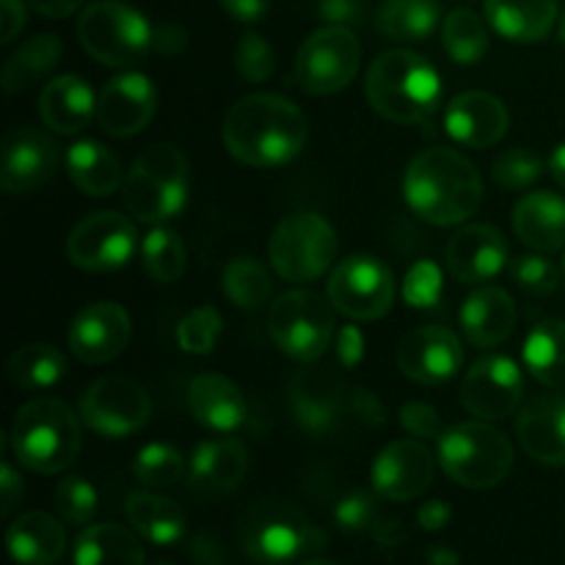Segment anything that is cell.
Segmentation results:
<instances>
[{"mask_svg": "<svg viewBox=\"0 0 565 565\" xmlns=\"http://www.w3.org/2000/svg\"><path fill=\"white\" fill-rule=\"evenodd\" d=\"M441 44L456 64L472 66L489 53V31L472 9H452L441 22Z\"/></svg>", "mask_w": 565, "mask_h": 565, "instance_id": "74e56055", "label": "cell"}, {"mask_svg": "<svg viewBox=\"0 0 565 565\" xmlns=\"http://www.w3.org/2000/svg\"><path fill=\"white\" fill-rule=\"evenodd\" d=\"M436 458L450 480L467 489H494L511 475L513 445L486 419L458 423L436 439Z\"/></svg>", "mask_w": 565, "mask_h": 565, "instance_id": "8992f818", "label": "cell"}, {"mask_svg": "<svg viewBox=\"0 0 565 565\" xmlns=\"http://www.w3.org/2000/svg\"><path fill=\"white\" fill-rule=\"evenodd\" d=\"M66 171H70L77 191L94 199L110 196L125 182L119 158L99 141H77L75 147H70V152H66Z\"/></svg>", "mask_w": 565, "mask_h": 565, "instance_id": "4dcf8cb0", "label": "cell"}, {"mask_svg": "<svg viewBox=\"0 0 565 565\" xmlns=\"http://www.w3.org/2000/svg\"><path fill=\"white\" fill-rule=\"evenodd\" d=\"M513 232L535 252H561L565 248V199L552 191L522 196L513 207Z\"/></svg>", "mask_w": 565, "mask_h": 565, "instance_id": "83f0119b", "label": "cell"}, {"mask_svg": "<svg viewBox=\"0 0 565 565\" xmlns=\"http://www.w3.org/2000/svg\"><path fill=\"white\" fill-rule=\"evenodd\" d=\"M362 61V44L351 28L326 25L303 39L296 55L298 86L315 97H329L353 83Z\"/></svg>", "mask_w": 565, "mask_h": 565, "instance_id": "8fae6325", "label": "cell"}, {"mask_svg": "<svg viewBox=\"0 0 565 565\" xmlns=\"http://www.w3.org/2000/svg\"><path fill=\"white\" fill-rule=\"evenodd\" d=\"M6 375H9L17 390H50L66 375V359L50 342H28V345L17 348L9 356Z\"/></svg>", "mask_w": 565, "mask_h": 565, "instance_id": "8d00e7d4", "label": "cell"}, {"mask_svg": "<svg viewBox=\"0 0 565 565\" xmlns=\"http://www.w3.org/2000/svg\"><path fill=\"white\" fill-rule=\"evenodd\" d=\"M544 174V160L524 147H511L500 152L491 163V177L505 191H527L530 185L541 180Z\"/></svg>", "mask_w": 565, "mask_h": 565, "instance_id": "7bdbcfd3", "label": "cell"}, {"mask_svg": "<svg viewBox=\"0 0 565 565\" xmlns=\"http://www.w3.org/2000/svg\"><path fill=\"white\" fill-rule=\"evenodd\" d=\"M508 243L497 226H461L447 243V268L461 285H483L500 276L508 265Z\"/></svg>", "mask_w": 565, "mask_h": 565, "instance_id": "44dd1931", "label": "cell"}, {"mask_svg": "<svg viewBox=\"0 0 565 565\" xmlns=\"http://www.w3.org/2000/svg\"><path fill=\"white\" fill-rule=\"evenodd\" d=\"M160 565H169V563H160Z\"/></svg>", "mask_w": 565, "mask_h": 565, "instance_id": "be15d7a7", "label": "cell"}, {"mask_svg": "<svg viewBox=\"0 0 565 565\" xmlns=\"http://www.w3.org/2000/svg\"><path fill=\"white\" fill-rule=\"evenodd\" d=\"M55 508L70 524H88L97 513V489L86 478L70 475L55 489Z\"/></svg>", "mask_w": 565, "mask_h": 565, "instance_id": "7dc6e473", "label": "cell"}, {"mask_svg": "<svg viewBox=\"0 0 565 565\" xmlns=\"http://www.w3.org/2000/svg\"><path fill=\"white\" fill-rule=\"evenodd\" d=\"M557 36H561V42L565 44V11H563V17H561V28H557Z\"/></svg>", "mask_w": 565, "mask_h": 565, "instance_id": "94428289", "label": "cell"}, {"mask_svg": "<svg viewBox=\"0 0 565 565\" xmlns=\"http://www.w3.org/2000/svg\"><path fill=\"white\" fill-rule=\"evenodd\" d=\"M241 541L246 555L263 565H287L326 544L323 533L298 508L281 500H259L248 508L241 522Z\"/></svg>", "mask_w": 565, "mask_h": 565, "instance_id": "ba28073f", "label": "cell"}, {"mask_svg": "<svg viewBox=\"0 0 565 565\" xmlns=\"http://www.w3.org/2000/svg\"><path fill=\"white\" fill-rule=\"evenodd\" d=\"M511 125V114L500 97L489 92H463L447 105L445 130L452 141L469 149L494 147Z\"/></svg>", "mask_w": 565, "mask_h": 565, "instance_id": "603a6c76", "label": "cell"}, {"mask_svg": "<svg viewBox=\"0 0 565 565\" xmlns=\"http://www.w3.org/2000/svg\"><path fill=\"white\" fill-rule=\"evenodd\" d=\"M276 70V53L259 33H243L235 47V72L246 83H265Z\"/></svg>", "mask_w": 565, "mask_h": 565, "instance_id": "bcb514c9", "label": "cell"}, {"mask_svg": "<svg viewBox=\"0 0 565 565\" xmlns=\"http://www.w3.org/2000/svg\"><path fill=\"white\" fill-rule=\"evenodd\" d=\"M463 345L445 326H419L397 345V367L417 384H445L461 370Z\"/></svg>", "mask_w": 565, "mask_h": 565, "instance_id": "ac0fdd59", "label": "cell"}, {"mask_svg": "<svg viewBox=\"0 0 565 565\" xmlns=\"http://www.w3.org/2000/svg\"><path fill=\"white\" fill-rule=\"evenodd\" d=\"M132 475L138 483L152 486V489H166V486L180 483L185 475V458L171 445H147L138 450L132 461Z\"/></svg>", "mask_w": 565, "mask_h": 565, "instance_id": "60d3db41", "label": "cell"}, {"mask_svg": "<svg viewBox=\"0 0 565 565\" xmlns=\"http://www.w3.org/2000/svg\"><path fill=\"white\" fill-rule=\"evenodd\" d=\"M403 196L412 213L428 224L458 226L478 213L483 182L467 154L450 147H434L408 163Z\"/></svg>", "mask_w": 565, "mask_h": 565, "instance_id": "7a4b0ae2", "label": "cell"}, {"mask_svg": "<svg viewBox=\"0 0 565 565\" xmlns=\"http://www.w3.org/2000/svg\"><path fill=\"white\" fill-rule=\"evenodd\" d=\"M221 9L241 22H257L268 14L270 0H218Z\"/></svg>", "mask_w": 565, "mask_h": 565, "instance_id": "816d5d0a", "label": "cell"}, {"mask_svg": "<svg viewBox=\"0 0 565 565\" xmlns=\"http://www.w3.org/2000/svg\"><path fill=\"white\" fill-rule=\"evenodd\" d=\"M458 318L469 345L497 348L516 329V303L502 287L483 285L463 301Z\"/></svg>", "mask_w": 565, "mask_h": 565, "instance_id": "d4e9b609", "label": "cell"}, {"mask_svg": "<svg viewBox=\"0 0 565 565\" xmlns=\"http://www.w3.org/2000/svg\"><path fill=\"white\" fill-rule=\"evenodd\" d=\"M248 469V452L241 439H207L193 447L188 475L191 486L202 494H230L243 483Z\"/></svg>", "mask_w": 565, "mask_h": 565, "instance_id": "4316f807", "label": "cell"}, {"mask_svg": "<svg viewBox=\"0 0 565 565\" xmlns=\"http://www.w3.org/2000/svg\"><path fill=\"white\" fill-rule=\"evenodd\" d=\"M511 274L524 292L550 296V292H555L561 287L563 265H555L552 259L541 257V254H524V257H519L513 263Z\"/></svg>", "mask_w": 565, "mask_h": 565, "instance_id": "c3c4849f", "label": "cell"}, {"mask_svg": "<svg viewBox=\"0 0 565 565\" xmlns=\"http://www.w3.org/2000/svg\"><path fill=\"white\" fill-rule=\"evenodd\" d=\"M320 17L329 25H359L364 17V9L359 0H320Z\"/></svg>", "mask_w": 565, "mask_h": 565, "instance_id": "f907efd6", "label": "cell"}, {"mask_svg": "<svg viewBox=\"0 0 565 565\" xmlns=\"http://www.w3.org/2000/svg\"><path fill=\"white\" fill-rule=\"evenodd\" d=\"M188 412L215 434H232L246 423V397L241 386L218 373H202L188 386Z\"/></svg>", "mask_w": 565, "mask_h": 565, "instance_id": "cb8c5ba5", "label": "cell"}, {"mask_svg": "<svg viewBox=\"0 0 565 565\" xmlns=\"http://www.w3.org/2000/svg\"><path fill=\"white\" fill-rule=\"evenodd\" d=\"M524 375L508 356H483L467 370L461 384V403L472 417L494 423L522 408Z\"/></svg>", "mask_w": 565, "mask_h": 565, "instance_id": "9a60e30c", "label": "cell"}, {"mask_svg": "<svg viewBox=\"0 0 565 565\" xmlns=\"http://www.w3.org/2000/svg\"><path fill=\"white\" fill-rule=\"evenodd\" d=\"M39 116L47 130L77 136L97 116V97L81 75L53 77L39 94Z\"/></svg>", "mask_w": 565, "mask_h": 565, "instance_id": "484cf974", "label": "cell"}, {"mask_svg": "<svg viewBox=\"0 0 565 565\" xmlns=\"http://www.w3.org/2000/svg\"><path fill=\"white\" fill-rule=\"evenodd\" d=\"M550 169H552V177H555L557 185H561L563 191H565V143H561V147H557L555 152H552Z\"/></svg>", "mask_w": 565, "mask_h": 565, "instance_id": "680465c9", "label": "cell"}, {"mask_svg": "<svg viewBox=\"0 0 565 565\" xmlns=\"http://www.w3.org/2000/svg\"><path fill=\"white\" fill-rule=\"evenodd\" d=\"M292 412L296 419L312 434H326L334 425L337 417V395L326 386L318 384H303L301 379L292 386Z\"/></svg>", "mask_w": 565, "mask_h": 565, "instance_id": "b9f144b4", "label": "cell"}, {"mask_svg": "<svg viewBox=\"0 0 565 565\" xmlns=\"http://www.w3.org/2000/svg\"><path fill=\"white\" fill-rule=\"evenodd\" d=\"M563 281H565V257H563Z\"/></svg>", "mask_w": 565, "mask_h": 565, "instance_id": "6125c7cd", "label": "cell"}, {"mask_svg": "<svg viewBox=\"0 0 565 565\" xmlns=\"http://www.w3.org/2000/svg\"><path fill=\"white\" fill-rule=\"evenodd\" d=\"M337 257V232L320 213H292L279 221L268 243V259L287 281H315Z\"/></svg>", "mask_w": 565, "mask_h": 565, "instance_id": "30bf717a", "label": "cell"}, {"mask_svg": "<svg viewBox=\"0 0 565 565\" xmlns=\"http://www.w3.org/2000/svg\"><path fill=\"white\" fill-rule=\"evenodd\" d=\"M221 285H224L226 298L246 312L263 307L270 296V274L257 257H248V254L226 263Z\"/></svg>", "mask_w": 565, "mask_h": 565, "instance_id": "f35d334b", "label": "cell"}, {"mask_svg": "<svg viewBox=\"0 0 565 565\" xmlns=\"http://www.w3.org/2000/svg\"><path fill=\"white\" fill-rule=\"evenodd\" d=\"M329 301L334 303L337 312L351 320H379L395 303V276L381 259L370 254H356L348 257L331 270Z\"/></svg>", "mask_w": 565, "mask_h": 565, "instance_id": "7c38bea8", "label": "cell"}, {"mask_svg": "<svg viewBox=\"0 0 565 565\" xmlns=\"http://www.w3.org/2000/svg\"><path fill=\"white\" fill-rule=\"evenodd\" d=\"M381 497L375 491H351L348 497H342L340 505L334 508V519L340 524V530L345 533H375L381 535L390 522L384 519L379 505Z\"/></svg>", "mask_w": 565, "mask_h": 565, "instance_id": "ee69618b", "label": "cell"}, {"mask_svg": "<svg viewBox=\"0 0 565 565\" xmlns=\"http://www.w3.org/2000/svg\"><path fill=\"white\" fill-rule=\"evenodd\" d=\"M6 546L20 565H53L66 550L64 524L42 511L22 513L6 530Z\"/></svg>", "mask_w": 565, "mask_h": 565, "instance_id": "f1b7e54d", "label": "cell"}, {"mask_svg": "<svg viewBox=\"0 0 565 565\" xmlns=\"http://www.w3.org/2000/svg\"><path fill=\"white\" fill-rule=\"evenodd\" d=\"M224 143L235 160L252 169H279L301 154L309 121L292 99L281 94H248L224 119Z\"/></svg>", "mask_w": 565, "mask_h": 565, "instance_id": "6da1fadb", "label": "cell"}, {"mask_svg": "<svg viewBox=\"0 0 565 565\" xmlns=\"http://www.w3.org/2000/svg\"><path fill=\"white\" fill-rule=\"evenodd\" d=\"M516 434L530 458L546 467H565V397L544 392L522 403Z\"/></svg>", "mask_w": 565, "mask_h": 565, "instance_id": "7402d4cb", "label": "cell"}, {"mask_svg": "<svg viewBox=\"0 0 565 565\" xmlns=\"http://www.w3.org/2000/svg\"><path fill=\"white\" fill-rule=\"evenodd\" d=\"M301 565H340L334 561H326V557H309V561H303Z\"/></svg>", "mask_w": 565, "mask_h": 565, "instance_id": "91938a15", "label": "cell"}, {"mask_svg": "<svg viewBox=\"0 0 565 565\" xmlns=\"http://www.w3.org/2000/svg\"><path fill=\"white\" fill-rule=\"evenodd\" d=\"M125 513L132 530L149 544L171 546L185 535V513L169 497L152 494V491H136L127 497Z\"/></svg>", "mask_w": 565, "mask_h": 565, "instance_id": "1f68e13d", "label": "cell"}, {"mask_svg": "<svg viewBox=\"0 0 565 565\" xmlns=\"http://www.w3.org/2000/svg\"><path fill=\"white\" fill-rule=\"evenodd\" d=\"M58 169V147L36 127H17L6 136L0 188L6 193H31L50 182Z\"/></svg>", "mask_w": 565, "mask_h": 565, "instance_id": "d6986e66", "label": "cell"}, {"mask_svg": "<svg viewBox=\"0 0 565 565\" xmlns=\"http://www.w3.org/2000/svg\"><path fill=\"white\" fill-rule=\"evenodd\" d=\"M401 423L417 439H439L445 430H441V417L436 414L434 406L428 403H406L401 408Z\"/></svg>", "mask_w": 565, "mask_h": 565, "instance_id": "681fc988", "label": "cell"}, {"mask_svg": "<svg viewBox=\"0 0 565 565\" xmlns=\"http://www.w3.org/2000/svg\"><path fill=\"white\" fill-rule=\"evenodd\" d=\"M364 94L375 114L397 125H417L439 110L441 75L414 50H386L370 64Z\"/></svg>", "mask_w": 565, "mask_h": 565, "instance_id": "3957f363", "label": "cell"}, {"mask_svg": "<svg viewBox=\"0 0 565 565\" xmlns=\"http://www.w3.org/2000/svg\"><path fill=\"white\" fill-rule=\"evenodd\" d=\"M138 232L127 215L99 210L83 218L66 237V257L75 268L92 274H108L130 263L136 252Z\"/></svg>", "mask_w": 565, "mask_h": 565, "instance_id": "5bb4252c", "label": "cell"}, {"mask_svg": "<svg viewBox=\"0 0 565 565\" xmlns=\"http://www.w3.org/2000/svg\"><path fill=\"white\" fill-rule=\"evenodd\" d=\"M158 110V92L141 72L114 77L97 97V121L108 136L130 138L152 121Z\"/></svg>", "mask_w": 565, "mask_h": 565, "instance_id": "ffe728a7", "label": "cell"}, {"mask_svg": "<svg viewBox=\"0 0 565 565\" xmlns=\"http://www.w3.org/2000/svg\"><path fill=\"white\" fill-rule=\"evenodd\" d=\"M370 480L381 500H417L434 480V452L419 439L392 441L375 456L373 467H370Z\"/></svg>", "mask_w": 565, "mask_h": 565, "instance_id": "e0dca14e", "label": "cell"}, {"mask_svg": "<svg viewBox=\"0 0 565 565\" xmlns=\"http://www.w3.org/2000/svg\"><path fill=\"white\" fill-rule=\"evenodd\" d=\"M64 44L55 33H36L14 50L3 64V88L9 94L28 92L58 66Z\"/></svg>", "mask_w": 565, "mask_h": 565, "instance_id": "e575fe53", "label": "cell"}, {"mask_svg": "<svg viewBox=\"0 0 565 565\" xmlns=\"http://www.w3.org/2000/svg\"><path fill=\"white\" fill-rule=\"evenodd\" d=\"M28 6L47 20H64L81 9L83 0H28Z\"/></svg>", "mask_w": 565, "mask_h": 565, "instance_id": "9f6ffc18", "label": "cell"}, {"mask_svg": "<svg viewBox=\"0 0 565 565\" xmlns=\"http://www.w3.org/2000/svg\"><path fill=\"white\" fill-rule=\"evenodd\" d=\"M130 315L116 301H94L75 315L70 326V351L83 364H105L130 345Z\"/></svg>", "mask_w": 565, "mask_h": 565, "instance_id": "2e32d148", "label": "cell"}, {"mask_svg": "<svg viewBox=\"0 0 565 565\" xmlns=\"http://www.w3.org/2000/svg\"><path fill=\"white\" fill-rule=\"evenodd\" d=\"M83 419L66 403L36 397L17 412L11 425V452L36 475H58L81 456Z\"/></svg>", "mask_w": 565, "mask_h": 565, "instance_id": "277c9868", "label": "cell"}, {"mask_svg": "<svg viewBox=\"0 0 565 565\" xmlns=\"http://www.w3.org/2000/svg\"><path fill=\"white\" fill-rule=\"evenodd\" d=\"M224 331V318L215 307H196L188 312L177 326V342L185 353L207 356L218 345V337Z\"/></svg>", "mask_w": 565, "mask_h": 565, "instance_id": "f6af8a7d", "label": "cell"}, {"mask_svg": "<svg viewBox=\"0 0 565 565\" xmlns=\"http://www.w3.org/2000/svg\"><path fill=\"white\" fill-rule=\"evenodd\" d=\"M77 414L94 434L105 439H125L149 423L152 401L138 381L125 375H105L83 392Z\"/></svg>", "mask_w": 565, "mask_h": 565, "instance_id": "4fadbf2b", "label": "cell"}, {"mask_svg": "<svg viewBox=\"0 0 565 565\" xmlns=\"http://www.w3.org/2000/svg\"><path fill=\"white\" fill-rule=\"evenodd\" d=\"M143 257V270L149 274V279L160 281V285H171V281L182 279L188 265V252L182 237L177 235L169 226H154L147 237H143L141 246Z\"/></svg>", "mask_w": 565, "mask_h": 565, "instance_id": "ab89813d", "label": "cell"}, {"mask_svg": "<svg viewBox=\"0 0 565 565\" xmlns=\"http://www.w3.org/2000/svg\"><path fill=\"white\" fill-rule=\"evenodd\" d=\"M334 303L315 290H292L276 298L268 312L270 340L281 353L303 364L326 356L334 340Z\"/></svg>", "mask_w": 565, "mask_h": 565, "instance_id": "9c48e42d", "label": "cell"}, {"mask_svg": "<svg viewBox=\"0 0 565 565\" xmlns=\"http://www.w3.org/2000/svg\"><path fill=\"white\" fill-rule=\"evenodd\" d=\"M0 11H3V31H0V42L9 44L17 33L25 25V3L22 0H0Z\"/></svg>", "mask_w": 565, "mask_h": 565, "instance_id": "db71d44e", "label": "cell"}, {"mask_svg": "<svg viewBox=\"0 0 565 565\" xmlns=\"http://www.w3.org/2000/svg\"><path fill=\"white\" fill-rule=\"evenodd\" d=\"M81 47L97 64L125 70L138 64L154 44V28L147 17L121 0H97L77 20Z\"/></svg>", "mask_w": 565, "mask_h": 565, "instance_id": "52a82bcc", "label": "cell"}, {"mask_svg": "<svg viewBox=\"0 0 565 565\" xmlns=\"http://www.w3.org/2000/svg\"><path fill=\"white\" fill-rule=\"evenodd\" d=\"M185 31H182V28H177V25H160V28H154V44L152 47L154 50H160V53H166V55H174V53H180L182 47H185Z\"/></svg>", "mask_w": 565, "mask_h": 565, "instance_id": "6f0895ef", "label": "cell"}, {"mask_svg": "<svg viewBox=\"0 0 565 565\" xmlns=\"http://www.w3.org/2000/svg\"><path fill=\"white\" fill-rule=\"evenodd\" d=\"M524 367L539 384L565 390V320L539 323L524 340Z\"/></svg>", "mask_w": 565, "mask_h": 565, "instance_id": "d590c367", "label": "cell"}, {"mask_svg": "<svg viewBox=\"0 0 565 565\" xmlns=\"http://www.w3.org/2000/svg\"><path fill=\"white\" fill-rule=\"evenodd\" d=\"M452 519V508L441 500H430L419 508L417 522L419 527L428 530V533H436V530H445Z\"/></svg>", "mask_w": 565, "mask_h": 565, "instance_id": "f5cc1de1", "label": "cell"}, {"mask_svg": "<svg viewBox=\"0 0 565 565\" xmlns=\"http://www.w3.org/2000/svg\"><path fill=\"white\" fill-rule=\"evenodd\" d=\"M75 565H147V555L132 530L121 524H94L77 535Z\"/></svg>", "mask_w": 565, "mask_h": 565, "instance_id": "d6a6232c", "label": "cell"}, {"mask_svg": "<svg viewBox=\"0 0 565 565\" xmlns=\"http://www.w3.org/2000/svg\"><path fill=\"white\" fill-rule=\"evenodd\" d=\"M0 494H3V516H11L17 502L22 500V480L11 463H3V467H0Z\"/></svg>", "mask_w": 565, "mask_h": 565, "instance_id": "11a10c76", "label": "cell"}, {"mask_svg": "<svg viewBox=\"0 0 565 565\" xmlns=\"http://www.w3.org/2000/svg\"><path fill=\"white\" fill-rule=\"evenodd\" d=\"M441 22L439 0H386L375 17V28L384 39L397 44L425 42Z\"/></svg>", "mask_w": 565, "mask_h": 565, "instance_id": "836d02e7", "label": "cell"}, {"mask_svg": "<svg viewBox=\"0 0 565 565\" xmlns=\"http://www.w3.org/2000/svg\"><path fill=\"white\" fill-rule=\"evenodd\" d=\"M121 199L141 224H166L188 204V160L174 143H152L132 160Z\"/></svg>", "mask_w": 565, "mask_h": 565, "instance_id": "5b68a950", "label": "cell"}, {"mask_svg": "<svg viewBox=\"0 0 565 565\" xmlns=\"http://www.w3.org/2000/svg\"><path fill=\"white\" fill-rule=\"evenodd\" d=\"M486 22L508 42L533 44L557 22L555 0H486Z\"/></svg>", "mask_w": 565, "mask_h": 565, "instance_id": "f546056e", "label": "cell"}]
</instances>
